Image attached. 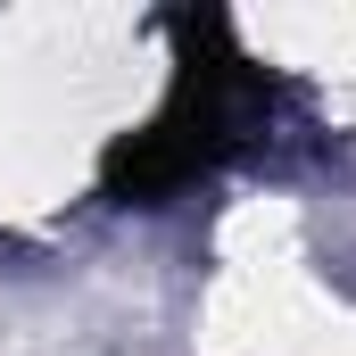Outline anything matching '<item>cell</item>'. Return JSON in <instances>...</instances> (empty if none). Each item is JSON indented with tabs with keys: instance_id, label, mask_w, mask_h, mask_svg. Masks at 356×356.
<instances>
[{
	"instance_id": "6da1fadb",
	"label": "cell",
	"mask_w": 356,
	"mask_h": 356,
	"mask_svg": "<svg viewBox=\"0 0 356 356\" xmlns=\"http://www.w3.org/2000/svg\"><path fill=\"white\" fill-rule=\"evenodd\" d=\"M175 42H182V58H175L166 108L108 149V191L141 199V207L191 191L224 158H241L273 116V75L232 42L224 17H175Z\"/></svg>"
}]
</instances>
